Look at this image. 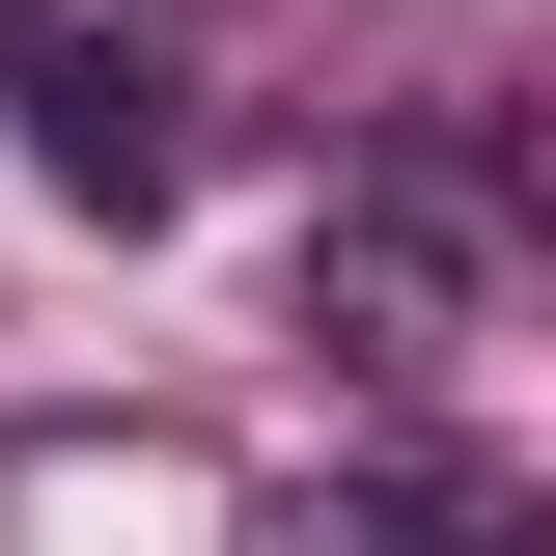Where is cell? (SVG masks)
I'll return each instance as SVG.
<instances>
[{
    "instance_id": "cell-2",
    "label": "cell",
    "mask_w": 556,
    "mask_h": 556,
    "mask_svg": "<svg viewBox=\"0 0 556 556\" xmlns=\"http://www.w3.org/2000/svg\"><path fill=\"white\" fill-rule=\"evenodd\" d=\"M473 306H501V223L473 195H334V223H306V334H334V362H445Z\"/></svg>"
},
{
    "instance_id": "cell-1",
    "label": "cell",
    "mask_w": 556,
    "mask_h": 556,
    "mask_svg": "<svg viewBox=\"0 0 556 556\" xmlns=\"http://www.w3.org/2000/svg\"><path fill=\"white\" fill-rule=\"evenodd\" d=\"M0 112L84 223H167L195 195V28L167 0H0Z\"/></svg>"
}]
</instances>
